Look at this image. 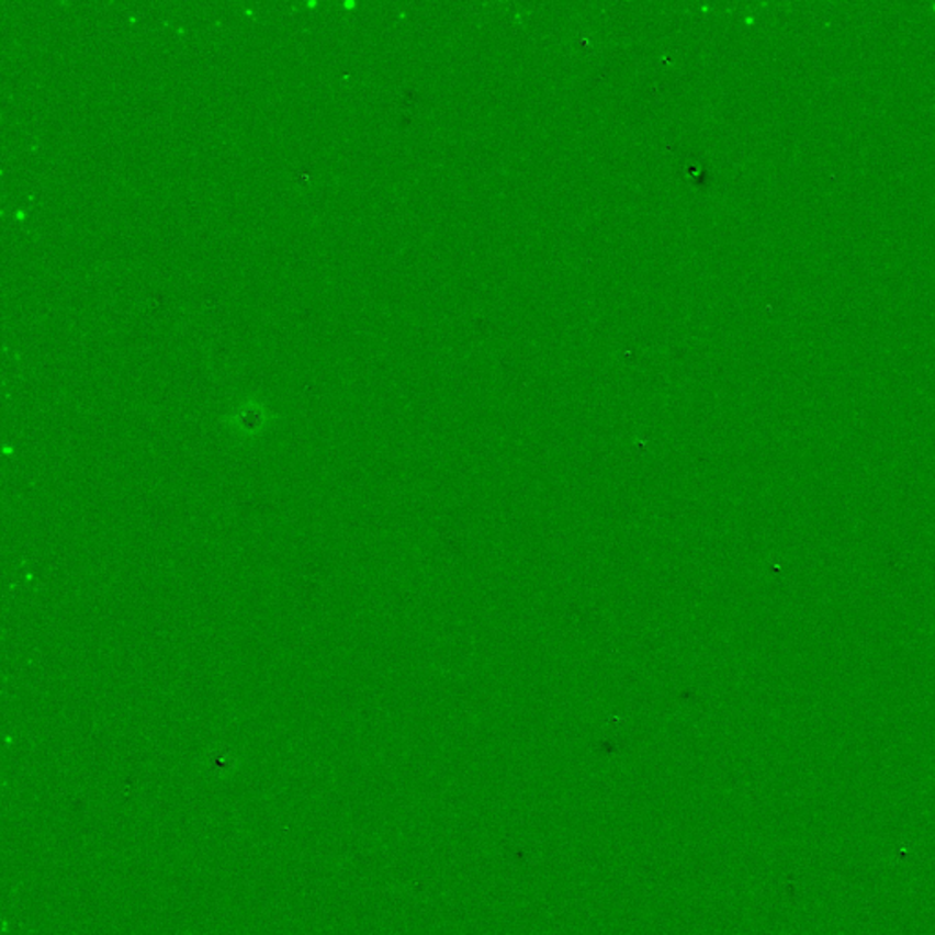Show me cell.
I'll return each instance as SVG.
<instances>
[{
	"mask_svg": "<svg viewBox=\"0 0 935 935\" xmlns=\"http://www.w3.org/2000/svg\"><path fill=\"white\" fill-rule=\"evenodd\" d=\"M274 420L277 415L267 408L266 403H261L258 398H245L225 415L224 425L234 436L249 441L263 436Z\"/></svg>",
	"mask_w": 935,
	"mask_h": 935,
	"instance_id": "cell-1",
	"label": "cell"
}]
</instances>
